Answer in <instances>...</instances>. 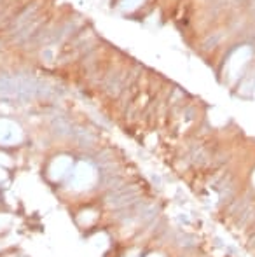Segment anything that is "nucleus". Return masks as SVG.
<instances>
[{
  "label": "nucleus",
  "instance_id": "nucleus-1",
  "mask_svg": "<svg viewBox=\"0 0 255 257\" xmlns=\"http://www.w3.org/2000/svg\"><path fill=\"white\" fill-rule=\"evenodd\" d=\"M93 179H95V173H93L91 166L82 163L75 168L74 175H72V184L75 189H82V187H88L93 182Z\"/></svg>",
  "mask_w": 255,
  "mask_h": 257
},
{
  "label": "nucleus",
  "instance_id": "nucleus-2",
  "mask_svg": "<svg viewBox=\"0 0 255 257\" xmlns=\"http://www.w3.org/2000/svg\"><path fill=\"white\" fill-rule=\"evenodd\" d=\"M18 139H20V132H18L16 126L7 121H0V142L13 144Z\"/></svg>",
  "mask_w": 255,
  "mask_h": 257
},
{
  "label": "nucleus",
  "instance_id": "nucleus-3",
  "mask_svg": "<svg viewBox=\"0 0 255 257\" xmlns=\"http://www.w3.org/2000/svg\"><path fill=\"white\" fill-rule=\"evenodd\" d=\"M70 166H72V161L68 158H58L51 166V177L53 179H62L65 173L68 172Z\"/></svg>",
  "mask_w": 255,
  "mask_h": 257
},
{
  "label": "nucleus",
  "instance_id": "nucleus-4",
  "mask_svg": "<svg viewBox=\"0 0 255 257\" xmlns=\"http://www.w3.org/2000/svg\"><path fill=\"white\" fill-rule=\"evenodd\" d=\"M138 2H140V0H124V6H126V7H135Z\"/></svg>",
  "mask_w": 255,
  "mask_h": 257
}]
</instances>
